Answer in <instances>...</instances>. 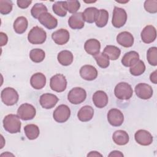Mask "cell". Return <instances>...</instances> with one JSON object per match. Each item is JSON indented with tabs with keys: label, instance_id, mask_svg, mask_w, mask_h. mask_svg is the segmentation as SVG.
<instances>
[{
	"label": "cell",
	"instance_id": "obj_32",
	"mask_svg": "<svg viewBox=\"0 0 157 157\" xmlns=\"http://www.w3.org/2000/svg\"><path fill=\"white\" fill-rule=\"evenodd\" d=\"M52 9L56 15L61 17H65L67 12L65 6V1L55 2L52 6Z\"/></svg>",
	"mask_w": 157,
	"mask_h": 157
},
{
	"label": "cell",
	"instance_id": "obj_14",
	"mask_svg": "<svg viewBox=\"0 0 157 157\" xmlns=\"http://www.w3.org/2000/svg\"><path fill=\"white\" fill-rule=\"evenodd\" d=\"M38 20L41 25L48 29H54L58 25L57 19L48 12L42 13L38 18Z\"/></svg>",
	"mask_w": 157,
	"mask_h": 157
},
{
	"label": "cell",
	"instance_id": "obj_9",
	"mask_svg": "<svg viewBox=\"0 0 157 157\" xmlns=\"http://www.w3.org/2000/svg\"><path fill=\"white\" fill-rule=\"evenodd\" d=\"M71 115V110L69 107L65 104H61L54 110L53 117L58 123H64L69 118Z\"/></svg>",
	"mask_w": 157,
	"mask_h": 157
},
{
	"label": "cell",
	"instance_id": "obj_40",
	"mask_svg": "<svg viewBox=\"0 0 157 157\" xmlns=\"http://www.w3.org/2000/svg\"><path fill=\"white\" fill-rule=\"evenodd\" d=\"M144 8L145 10L151 13H155L157 12V1L156 0H148L144 2Z\"/></svg>",
	"mask_w": 157,
	"mask_h": 157
},
{
	"label": "cell",
	"instance_id": "obj_6",
	"mask_svg": "<svg viewBox=\"0 0 157 157\" xmlns=\"http://www.w3.org/2000/svg\"><path fill=\"white\" fill-rule=\"evenodd\" d=\"M50 88L56 92L64 91L67 86V80L65 76L61 74H57L52 76L50 80Z\"/></svg>",
	"mask_w": 157,
	"mask_h": 157
},
{
	"label": "cell",
	"instance_id": "obj_30",
	"mask_svg": "<svg viewBox=\"0 0 157 157\" xmlns=\"http://www.w3.org/2000/svg\"><path fill=\"white\" fill-rule=\"evenodd\" d=\"M104 54H105L111 60H116L117 59L121 54V50L119 48L115 45H107L102 52Z\"/></svg>",
	"mask_w": 157,
	"mask_h": 157
},
{
	"label": "cell",
	"instance_id": "obj_19",
	"mask_svg": "<svg viewBox=\"0 0 157 157\" xmlns=\"http://www.w3.org/2000/svg\"><path fill=\"white\" fill-rule=\"evenodd\" d=\"M84 49L87 53L95 56L100 52L101 43L96 39H90L85 42L84 44Z\"/></svg>",
	"mask_w": 157,
	"mask_h": 157
},
{
	"label": "cell",
	"instance_id": "obj_18",
	"mask_svg": "<svg viewBox=\"0 0 157 157\" xmlns=\"http://www.w3.org/2000/svg\"><path fill=\"white\" fill-rule=\"evenodd\" d=\"M134 41V39L133 36L131 33L128 31L121 32L117 36V42L118 44L126 48L132 47Z\"/></svg>",
	"mask_w": 157,
	"mask_h": 157
},
{
	"label": "cell",
	"instance_id": "obj_23",
	"mask_svg": "<svg viewBox=\"0 0 157 157\" xmlns=\"http://www.w3.org/2000/svg\"><path fill=\"white\" fill-rule=\"evenodd\" d=\"M30 83L32 87L36 90L42 89L46 84V77L42 73L37 72L31 76Z\"/></svg>",
	"mask_w": 157,
	"mask_h": 157
},
{
	"label": "cell",
	"instance_id": "obj_8",
	"mask_svg": "<svg viewBox=\"0 0 157 157\" xmlns=\"http://www.w3.org/2000/svg\"><path fill=\"white\" fill-rule=\"evenodd\" d=\"M127 20V13L124 9L115 7L113 12L112 23L115 28H119L124 25Z\"/></svg>",
	"mask_w": 157,
	"mask_h": 157
},
{
	"label": "cell",
	"instance_id": "obj_2",
	"mask_svg": "<svg viewBox=\"0 0 157 157\" xmlns=\"http://www.w3.org/2000/svg\"><path fill=\"white\" fill-rule=\"evenodd\" d=\"M47 39V33L43 28L37 26L33 27L28 34V40L32 44H42Z\"/></svg>",
	"mask_w": 157,
	"mask_h": 157
},
{
	"label": "cell",
	"instance_id": "obj_26",
	"mask_svg": "<svg viewBox=\"0 0 157 157\" xmlns=\"http://www.w3.org/2000/svg\"><path fill=\"white\" fill-rule=\"evenodd\" d=\"M99 15V10L94 7H90L82 12L84 21L88 23H93L96 21Z\"/></svg>",
	"mask_w": 157,
	"mask_h": 157
},
{
	"label": "cell",
	"instance_id": "obj_11",
	"mask_svg": "<svg viewBox=\"0 0 157 157\" xmlns=\"http://www.w3.org/2000/svg\"><path fill=\"white\" fill-rule=\"evenodd\" d=\"M107 120L113 126H120L124 121L123 113L117 109H111L107 113Z\"/></svg>",
	"mask_w": 157,
	"mask_h": 157
},
{
	"label": "cell",
	"instance_id": "obj_39",
	"mask_svg": "<svg viewBox=\"0 0 157 157\" xmlns=\"http://www.w3.org/2000/svg\"><path fill=\"white\" fill-rule=\"evenodd\" d=\"M13 3L9 0L0 1V13L2 15L9 14L12 10Z\"/></svg>",
	"mask_w": 157,
	"mask_h": 157
},
{
	"label": "cell",
	"instance_id": "obj_3",
	"mask_svg": "<svg viewBox=\"0 0 157 157\" xmlns=\"http://www.w3.org/2000/svg\"><path fill=\"white\" fill-rule=\"evenodd\" d=\"M115 96L120 100L129 99L133 94L131 86L126 82H120L114 89Z\"/></svg>",
	"mask_w": 157,
	"mask_h": 157
},
{
	"label": "cell",
	"instance_id": "obj_36",
	"mask_svg": "<svg viewBox=\"0 0 157 157\" xmlns=\"http://www.w3.org/2000/svg\"><path fill=\"white\" fill-rule=\"evenodd\" d=\"M94 58L95 59L97 64L101 68L105 69L109 66V58L103 52L99 53L98 55L94 56Z\"/></svg>",
	"mask_w": 157,
	"mask_h": 157
},
{
	"label": "cell",
	"instance_id": "obj_4",
	"mask_svg": "<svg viewBox=\"0 0 157 157\" xmlns=\"http://www.w3.org/2000/svg\"><path fill=\"white\" fill-rule=\"evenodd\" d=\"M1 98L4 104L8 106H11L18 102L19 96L17 91L14 88L6 87L2 90Z\"/></svg>",
	"mask_w": 157,
	"mask_h": 157
},
{
	"label": "cell",
	"instance_id": "obj_21",
	"mask_svg": "<svg viewBox=\"0 0 157 157\" xmlns=\"http://www.w3.org/2000/svg\"><path fill=\"white\" fill-rule=\"evenodd\" d=\"M108 96L105 92L102 90L96 91L93 95V101L96 107L103 108L108 104Z\"/></svg>",
	"mask_w": 157,
	"mask_h": 157
},
{
	"label": "cell",
	"instance_id": "obj_34",
	"mask_svg": "<svg viewBox=\"0 0 157 157\" xmlns=\"http://www.w3.org/2000/svg\"><path fill=\"white\" fill-rule=\"evenodd\" d=\"M145 65L144 61L140 59L129 69L130 73L134 76H139L142 75L145 72Z\"/></svg>",
	"mask_w": 157,
	"mask_h": 157
},
{
	"label": "cell",
	"instance_id": "obj_27",
	"mask_svg": "<svg viewBox=\"0 0 157 157\" xmlns=\"http://www.w3.org/2000/svg\"><path fill=\"white\" fill-rule=\"evenodd\" d=\"M28 21L26 17L23 16L18 17L13 22V29L17 34H23L28 28Z\"/></svg>",
	"mask_w": 157,
	"mask_h": 157
},
{
	"label": "cell",
	"instance_id": "obj_37",
	"mask_svg": "<svg viewBox=\"0 0 157 157\" xmlns=\"http://www.w3.org/2000/svg\"><path fill=\"white\" fill-rule=\"evenodd\" d=\"M147 58L150 65L153 66L157 65V48L156 47H150L147 50Z\"/></svg>",
	"mask_w": 157,
	"mask_h": 157
},
{
	"label": "cell",
	"instance_id": "obj_7",
	"mask_svg": "<svg viewBox=\"0 0 157 157\" xmlns=\"http://www.w3.org/2000/svg\"><path fill=\"white\" fill-rule=\"evenodd\" d=\"M36 114L35 107L28 103L21 104L17 110V115L23 120H30L34 118Z\"/></svg>",
	"mask_w": 157,
	"mask_h": 157
},
{
	"label": "cell",
	"instance_id": "obj_29",
	"mask_svg": "<svg viewBox=\"0 0 157 157\" xmlns=\"http://www.w3.org/2000/svg\"><path fill=\"white\" fill-rule=\"evenodd\" d=\"M24 131L26 136L29 140L37 139L40 134L39 127L34 124H29L24 127Z\"/></svg>",
	"mask_w": 157,
	"mask_h": 157
},
{
	"label": "cell",
	"instance_id": "obj_22",
	"mask_svg": "<svg viewBox=\"0 0 157 157\" xmlns=\"http://www.w3.org/2000/svg\"><path fill=\"white\" fill-rule=\"evenodd\" d=\"M139 60V55L136 51L126 53L121 59V63L125 67H131Z\"/></svg>",
	"mask_w": 157,
	"mask_h": 157
},
{
	"label": "cell",
	"instance_id": "obj_35",
	"mask_svg": "<svg viewBox=\"0 0 157 157\" xmlns=\"http://www.w3.org/2000/svg\"><path fill=\"white\" fill-rule=\"evenodd\" d=\"M48 10L47 7L42 3H36L35 4L31 9V14L34 18H37L39 16L44 13L47 12Z\"/></svg>",
	"mask_w": 157,
	"mask_h": 157
},
{
	"label": "cell",
	"instance_id": "obj_31",
	"mask_svg": "<svg viewBox=\"0 0 157 157\" xmlns=\"http://www.w3.org/2000/svg\"><path fill=\"white\" fill-rule=\"evenodd\" d=\"M45 56V52L40 48H34L29 52V58L31 60L36 63L42 62L44 59Z\"/></svg>",
	"mask_w": 157,
	"mask_h": 157
},
{
	"label": "cell",
	"instance_id": "obj_5",
	"mask_svg": "<svg viewBox=\"0 0 157 157\" xmlns=\"http://www.w3.org/2000/svg\"><path fill=\"white\" fill-rule=\"evenodd\" d=\"M86 98V91L81 87H75L71 90L67 94L68 101L73 104H79L83 102Z\"/></svg>",
	"mask_w": 157,
	"mask_h": 157
},
{
	"label": "cell",
	"instance_id": "obj_15",
	"mask_svg": "<svg viewBox=\"0 0 157 157\" xmlns=\"http://www.w3.org/2000/svg\"><path fill=\"white\" fill-rule=\"evenodd\" d=\"M142 40L145 44H150L154 42L156 38V28L152 25L146 26L140 34Z\"/></svg>",
	"mask_w": 157,
	"mask_h": 157
},
{
	"label": "cell",
	"instance_id": "obj_13",
	"mask_svg": "<svg viewBox=\"0 0 157 157\" xmlns=\"http://www.w3.org/2000/svg\"><path fill=\"white\" fill-rule=\"evenodd\" d=\"M58 97L51 93H44L40 96L39 102L40 105L46 109L53 108L58 101Z\"/></svg>",
	"mask_w": 157,
	"mask_h": 157
},
{
	"label": "cell",
	"instance_id": "obj_44",
	"mask_svg": "<svg viewBox=\"0 0 157 157\" xmlns=\"http://www.w3.org/2000/svg\"><path fill=\"white\" fill-rule=\"evenodd\" d=\"M109 156H123V154L118 150H114L110 152Z\"/></svg>",
	"mask_w": 157,
	"mask_h": 157
},
{
	"label": "cell",
	"instance_id": "obj_24",
	"mask_svg": "<svg viewBox=\"0 0 157 157\" xmlns=\"http://www.w3.org/2000/svg\"><path fill=\"white\" fill-rule=\"evenodd\" d=\"M94 115V109L90 105L83 106L78 110L77 117L78 120L83 122H86L91 120Z\"/></svg>",
	"mask_w": 157,
	"mask_h": 157
},
{
	"label": "cell",
	"instance_id": "obj_38",
	"mask_svg": "<svg viewBox=\"0 0 157 157\" xmlns=\"http://www.w3.org/2000/svg\"><path fill=\"white\" fill-rule=\"evenodd\" d=\"M65 6L69 13H75L80 7V3L77 0H69L65 1Z\"/></svg>",
	"mask_w": 157,
	"mask_h": 157
},
{
	"label": "cell",
	"instance_id": "obj_45",
	"mask_svg": "<svg viewBox=\"0 0 157 157\" xmlns=\"http://www.w3.org/2000/svg\"><path fill=\"white\" fill-rule=\"evenodd\" d=\"M102 156V155L101 154H100L99 153H98V151H90V153H88L87 155V156Z\"/></svg>",
	"mask_w": 157,
	"mask_h": 157
},
{
	"label": "cell",
	"instance_id": "obj_41",
	"mask_svg": "<svg viewBox=\"0 0 157 157\" xmlns=\"http://www.w3.org/2000/svg\"><path fill=\"white\" fill-rule=\"evenodd\" d=\"M32 3L31 1H25V0H18L17 4L18 7L21 9H26Z\"/></svg>",
	"mask_w": 157,
	"mask_h": 157
},
{
	"label": "cell",
	"instance_id": "obj_12",
	"mask_svg": "<svg viewBox=\"0 0 157 157\" xmlns=\"http://www.w3.org/2000/svg\"><path fill=\"white\" fill-rule=\"evenodd\" d=\"M134 139L137 143L143 146H147L153 142V136L147 130L139 129L134 134Z\"/></svg>",
	"mask_w": 157,
	"mask_h": 157
},
{
	"label": "cell",
	"instance_id": "obj_28",
	"mask_svg": "<svg viewBox=\"0 0 157 157\" xmlns=\"http://www.w3.org/2000/svg\"><path fill=\"white\" fill-rule=\"evenodd\" d=\"M57 59L59 64L67 66L72 63L74 56L71 52L69 50H62L58 54Z\"/></svg>",
	"mask_w": 157,
	"mask_h": 157
},
{
	"label": "cell",
	"instance_id": "obj_17",
	"mask_svg": "<svg viewBox=\"0 0 157 157\" xmlns=\"http://www.w3.org/2000/svg\"><path fill=\"white\" fill-rule=\"evenodd\" d=\"M70 35L69 31L66 29H59L53 32L52 34L53 40L58 45H64L69 40Z\"/></svg>",
	"mask_w": 157,
	"mask_h": 157
},
{
	"label": "cell",
	"instance_id": "obj_33",
	"mask_svg": "<svg viewBox=\"0 0 157 157\" xmlns=\"http://www.w3.org/2000/svg\"><path fill=\"white\" fill-rule=\"evenodd\" d=\"M109 13L105 9L99 10V15L96 21H95L96 25L99 28L104 27L108 22Z\"/></svg>",
	"mask_w": 157,
	"mask_h": 157
},
{
	"label": "cell",
	"instance_id": "obj_16",
	"mask_svg": "<svg viewBox=\"0 0 157 157\" xmlns=\"http://www.w3.org/2000/svg\"><path fill=\"white\" fill-rule=\"evenodd\" d=\"M80 75L84 80L91 81L96 78L98 76V71L93 66L86 64L80 68Z\"/></svg>",
	"mask_w": 157,
	"mask_h": 157
},
{
	"label": "cell",
	"instance_id": "obj_43",
	"mask_svg": "<svg viewBox=\"0 0 157 157\" xmlns=\"http://www.w3.org/2000/svg\"><path fill=\"white\" fill-rule=\"evenodd\" d=\"M150 81L153 83L154 84L157 83V71L155 70L154 72H153L150 75Z\"/></svg>",
	"mask_w": 157,
	"mask_h": 157
},
{
	"label": "cell",
	"instance_id": "obj_25",
	"mask_svg": "<svg viewBox=\"0 0 157 157\" xmlns=\"http://www.w3.org/2000/svg\"><path fill=\"white\" fill-rule=\"evenodd\" d=\"M112 139L117 145H124L129 142V137L126 131L117 130L113 132Z\"/></svg>",
	"mask_w": 157,
	"mask_h": 157
},
{
	"label": "cell",
	"instance_id": "obj_1",
	"mask_svg": "<svg viewBox=\"0 0 157 157\" xmlns=\"http://www.w3.org/2000/svg\"><path fill=\"white\" fill-rule=\"evenodd\" d=\"M4 129L10 134H15L20 132L21 123L18 115L9 114L6 115L2 121Z\"/></svg>",
	"mask_w": 157,
	"mask_h": 157
},
{
	"label": "cell",
	"instance_id": "obj_20",
	"mask_svg": "<svg viewBox=\"0 0 157 157\" xmlns=\"http://www.w3.org/2000/svg\"><path fill=\"white\" fill-rule=\"evenodd\" d=\"M69 26L73 29H80L85 25L82 12H77L72 15L68 20Z\"/></svg>",
	"mask_w": 157,
	"mask_h": 157
},
{
	"label": "cell",
	"instance_id": "obj_10",
	"mask_svg": "<svg viewBox=\"0 0 157 157\" xmlns=\"http://www.w3.org/2000/svg\"><path fill=\"white\" fill-rule=\"evenodd\" d=\"M136 96L142 99H148L153 96V91L151 86L145 83H138L135 87Z\"/></svg>",
	"mask_w": 157,
	"mask_h": 157
},
{
	"label": "cell",
	"instance_id": "obj_42",
	"mask_svg": "<svg viewBox=\"0 0 157 157\" xmlns=\"http://www.w3.org/2000/svg\"><path fill=\"white\" fill-rule=\"evenodd\" d=\"M0 37H1V46L2 47L6 45L8 41V37L6 34L3 32H1Z\"/></svg>",
	"mask_w": 157,
	"mask_h": 157
}]
</instances>
